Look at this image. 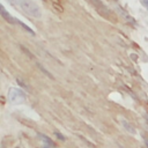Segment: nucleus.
Here are the masks:
<instances>
[{"label":"nucleus","mask_w":148,"mask_h":148,"mask_svg":"<svg viewBox=\"0 0 148 148\" xmlns=\"http://www.w3.org/2000/svg\"><path fill=\"white\" fill-rule=\"evenodd\" d=\"M56 136H57V138H59V140H61V141H64V140L66 139V138H65L61 133H59V132H56Z\"/></svg>","instance_id":"6"},{"label":"nucleus","mask_w":148,"mask_h":148,"mask_svg":"<svg viewBox=\"0 0 148 148\" xmlns=\"http://www.w3.org/2000/svg\"><path fill=\"white\" fill-rule=\"evenodd\" d=\"M17 23H18V24H21V25L23 27V29H24V30H27L28 32H30L31 35H35V32H34V31H32V30H31V29H30V28H29L28 25H25V24H24L23 22H21V21H17Z\"/></svg>","instance_id":"5"},{"label":"nucleus","mask_w":148,"mask_h":148,"mask_svg":"<svg viewBox=\"0 0 148 148\" xmlns=\"http://www.w3.org/2000/svg\"><path fill=\"white\" fill-rule=\"evenodd\" d=\"M20 7L30 16H34V17H37V18L42 16L40 7L32 0H22L21 3H20Z\"/></svg>","instance_id":"1"},{"label":"nucleus","mask_w":148,"mask_h":148,"mask_svg":"<svg viewBox=\"0 0 148 148\" xmlns=\"http://www.w3.org/2000/svg\"><path fill=\"white\" fill-rule=\"evenodd\" d=\"M146 145H147V146H148V141H146Z\"/></svg>","instance_id":"9"},{"label":"nucleus","mask_w":148,"mask_h":148,"mask_svg":"<svg viewBox=\"0 0 148 148\" xmlns=\"http://www.w3.org/2000/svg\"><path fill=\"white\" fill-rule=\"evenodd\" d=\"M9 1H10V2H12V3H14V5H17V3H18V5H20V3H21V1H22V0H9Z\"/></svg>","instance_id":"7"},{"label":"nucleus","mask_w":148,"mask_h":148,"mask_svg":"<svg viewBox=\"0 0 148 148\" xmlns=\"http://www.w3.org/2000/svg\"><path fill=\"white\" fill-rule=\"evenodd\" d=\"M42 148H52V147H51V146H49V145H44Z\"/></svg>","instance_id":"8"},{"label":"nucleus","mask_w":148,"mask_h":148,"mask_svg":"<svg viewBox=\"0 0 148 148\" xmlns=\"http://www.w3.org/2000/svg\"><path fill=\"white\" fill-rule=\"evenodd\" d=\"M39 136L42 138V140L45 142V145H49V146H51V147H53L54 146V143L52 142V140H50V138L49 136H45L44 134H39Z\"/></svg>","instance_id":"4"},{"label":"nucleus","mask_w":148,"mask_h":148,"mask_svg":"<svg viewBox=\"0 0 148 148\" xmlns=\"http://www.w3.org/2000/svg\"><path fill=\"white\" fill-rule=\"evenodd\" d=\"M1 15H2V17H3L7 22H10V23H14V22H15L14 17H13L9 13H7V12H6V9L3 8V6H1Z\"/></svg>","instance_id":"3"},{"label":"nucleus","mask_w":148,"mask_h":148,"mask_svg":"<svg viewBox=\"0 0 148 148\" xmlns=\"http://www.w3.org/2000/svg\"><path fill=\"white\" fill-rule=\"evenodd\" d=\"M9 98L14 103H21V102H23L25 99V94L21 89L12 88L10 89V92H9Z\"/></svg>","instance_id":"2"}]
</instances>
